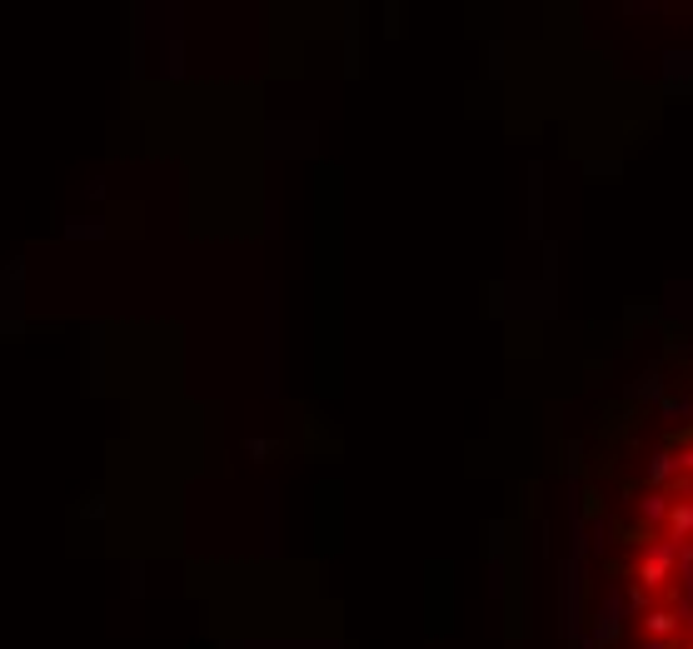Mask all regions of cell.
I'll list each match as a JSON object with an SVG mask.
<instances>
[{
	"mask_svg": "<svg viewBox=\"0 0 693 649\" xmlns=\"http://www.w3.org/2000/svg\"><path fill=\"white\" fill-rule=\"evenodd\" d=\"M639 510H644V520H669V510H674V505H669V495H664V490H654V495H644V505H639Z\"/></svg>",
	"mask_w": 693,
	"mask_h": 649,
	"instance_id": "5",
	"label": "cell"
},
{
	"mask_svg": "<svg viewBox=\"0 0 693 649\" xmlns=\"http://www.w3.org/2000/svg\"><path fill=\"white\" fill-rule=\"evenodd\" d=\"M689 535H693V505H689V500H679V505L669 510V540H674V545H684Z\"/></svg>",
	"mask_w": 693,
	"mask_h": 649,
	"instance_id": "3",
	"label": "cell"
},
{
	"mask_svg": "<svg viewBox=\"0 0 693 649\" xmlns=\"http://www.w3.org/2000/svg\"><path fill=\"white\" fill-rule=\"evenodd\" d=\"M644 630H649V640H669L679 630V615L674 610H649L644 615Z\"/></svg>",
	"mask_w": 693,
	"mask_h": 649,
	"instance_id": "4",
	"label": "cell"
},
{
	"mask_svg": "<svg viewBox=\"0 0 693 649\" xmlns=\"http://www.w3.org/2000/svg\"><path fill=\"white\" fill-rule=\"evenodd\" d=\"M679 575H684V600H693V550L684 545V555H679Z\"/></svg>",
	"mask_w": 693,
	"mask_h": 649,
	"instance_id": "6",
	"label": "cell"
},
{
	"mask_svg": "<svg viewBox=\"0 0 693 649\" xmlns=\"http://www.w3.org/2000/svg\"><path fill=\"white\" fill-rule=\"evenodd\" d=\"M679 555H684V545H674V540H659L649 555H644V565H639V585L644 590H659V585H669V575L679 570Z\"/></svg>",
	"mask_w": 693,
	"mask_h": 649,
	"instance_id": "1",
	"label": "cell"
},
{
	"mask_svg": "<svg viewBox=\"0 0 693 649\" xmlns=\"http://www.w3.org/2000/svg\"><path fill=\"white\" fill-rule=\"evenodd\" d=\"M629 610L649 615V590H644V585H634V590H629Z\"/></svg>",
	"mask_w": 693,
	"mask_h": 649,
	"instance_id": "7",
	"label": "cell"
},
{
	"mask_svg": "<svg viewBox=\"0 0 693 649\" xmlns=\"http://www.w3.org/2000/svg\"><path fill=\"white\" fill-rule=\"evenodd\" d=\"M644 475H649V485H669L674 475H679V455H669V450H659L649 465H644Z\"/></svg>",
	"mask_w": 693,
	"mask_h": 649,
	"instance_id": "2",
	"label": "cell"
},
{
	"mask_svg": "<svg viewBox=\"0 0 693 649\" xmlns=\"http://www.w3.org/2000/svg\"><path fill=\"white\" fill-rule=\"evenodd\" d=\"M689 625H693V620H689Z\"/></svg>",
	"mask_w": 693,
	"mask_h": 649,
	"instance_id": "8",
	"label": "cell"
}]
</instances>
